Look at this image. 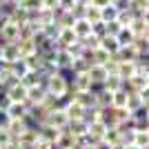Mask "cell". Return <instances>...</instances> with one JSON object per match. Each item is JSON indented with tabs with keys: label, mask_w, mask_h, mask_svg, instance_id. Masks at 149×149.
I'll use <instances>...</instances> for the list:
<instances>
[{
	"label": "cell",
	"mask_w": 149,
	"mask_h": 149,
	"mask_svg": "<svg viewBox=\"0 0 149 149\" xmlns=\"http://www.w3.org/2000/svg\"><path fill=\"white\" fill-rule=\"evenodd\" d=\"M67 123H69V118H67V113H65V109H56V111H51L47 116V125L56 127V129H65Z\"/></svg>",
	"instance_id": "cell-1"
},
{
	"label": "cell",
	"mask_w": 149,
	"mask_h": 149,
	"mask_svg": "<svg viewBox=\"0 0 149 149\" xmlns=\"http://www.w3.org/2000/svg\"><path fill=\"white\" fill-rule=\"evenodd\" d=\"M2 58L9 62L18 60L20 58V49H18V40H13V42H2Z\"/></svg>",
	"instance_id": "cell-2"
},
{
	"label": "cell",
	"mask_w": 149,
	"mask_h": 149,
	"mask_svg": "<svg viewBox=\"0 0 149 149\" xmlns=\"http://www.w3.org/2000/svg\"><path fill=\"white\" fill-rule=\"evenodd\" d=\"M5 93L9 96V100H11V102H20V100L27 98V87L22 85V82H16V85H13V87H9Z\"/></svg>",
	"instance_id": "cell-3"
},
{
	"label": "cell",
	"mask_w": 149,
	"mask_h": 149,
	"mask_svg": "<svg viewBox=\"0 0 149 149\" xmlns=\"http://www.w3.org/2000/svg\"><path fill=\"white\" fill-rule=\"evenodd\" d=\"M71 29H74V33L78 38H85L87 33H91V22H89L87 18H76L74 25H71Z\"/></svg>",
	"instance_id": "cell-4"
},
{
	"label": "cell",
	"mask_w": 149,
	"mask_h": 149,
	"mask_svg": "<svg viewBox=\"0 0 149 149\" xmlns=\"http://www.w3.org/2000/svg\"><path fill=\"white\" fill-rule=\"evenodd\" d=\"M116 40H118L120 47H127V45H131L136 40V36H134V31H131L129 27H120L118 33H116Z\"/></svg>",
	"instance_id": "cell-5"
},
{
	"label": "cell",
	"mask_w": 149,
	"mask_h": 149,
	"mask_svg": "<svg viewBox=\"0 0 149 149\" xmlns=\"http://www.w3.org/2000/svg\"><path fill=\"white\" fill-rule=\"evenodd\" d=\"M100 49H105L107 54H116V51L120 49L116 36H102V38H100Z\"/></svg>",
	"instance_id": "cell-6"
},
{
	"label": "cell",
	"mask_w": 149,
	"mask_h": 149,
	"mask_svg": "<svg viewBox=\"0 0 149 149\" xmlns=\"http://www.w3.org/2000/svg\"><path fill=\"white\" fill-rule=\"evenodd\" d=\"M65 113H67V118H69V120H74V118H82V113H85V107H82L80 102L71 100V102L65 107Z\"/></svg>",
	"instance_id": "cell-7"
},
{
	"label": "cell",
	"mask_w": 149,
	"mask_h": 149,
	"mask_svg": "<svg viewBox=\"0 0 149 149\" xmlns=\"http://www.w3.org/2000/svg\"><path fill=\"white\" fill-rule=\"evenodd\" d=\"M58 40L67 47V45H74L76 40H78V36L74 33V29H71V27H60V31H58Z\"/></svg>",
	"instance_id": "cell-8"
},
{
	"label": "cell",
	"mask_w": 149,
	"mask_h": 149,
	"mask_svg": "<svg viewBox=\"0 0 149 149\" xmlns=\"http://www.w3.org/2000/svg\"><path fill=\"white\" fill-rule=\"evenodd\" d=\"M118 18V9L109 2V5H105V7H100V20L102 22H111V20H116Z\"/></svg>",
	"instance_id": "cell-9"
},
{
	"label": "cell",
	"mask_w": 149,
	"mask_h": 149,
	"mask_svg": "<svg viewBox=\"0 0 149 149\" xmlns=\"http://www.w3.org/2000/svg\"><path fill=\"white\" fill-rule=\"evenodd\" d=\"M85 18L89 20V22H96V20H100V9L93 5H87L85 7Z\"/></svg>",
	"instance_id": "cell-10"
},
{
	"label": "cell",
	"mask_w": 149,
	"mask_h": 149,
	"mask_svg": "<svg viewBox=\"0 0 149 149\" xmlns=\"http://www.w3.org/2000/svg\"><path fill=\"white\" fill-rule=\"evenodd\" d=\"M91 33H93V36H98V38L107 36V25L102 22V20H96V22H91Z\"/></svg>",
	"instance_id": "cell-11"
},
{
	"label": "cell",
	"mask_w": 149,
	"mask_h": 149,
	"mask_svg": "<svg viewBox=\"0 0 149 149\" xmlns=\"http://www.w3.org/2000/svg\"><path fill=\"white\" fill-rule=\"evenodd\" d=\"M9 113H7V109H0V129H7V125H9Z\"/></svg>",
	"instance_id": "cell-12"
},
{
	"label": "cell",
	"mask_w": 149,
	"mask_h": 149,
	"mask_svg": "<svg viewBox=\"0 0 149 149\" xmlns=\"http://www.w3.org/2000/svg\"><path fill=\"white\" fill-rule=\"evenodd\" d=\"M76 0H58V7L60 9H65V11H69V9H74Z\"/></svg>",
	"instance_id": "cell-13"
},
{
	"label": "cell",
	"mask_w": 149,
	"mask_h": 149,
	"mask_svg": "<svg viewBox=\"0 0 149 149\" xmlns=\"http://www.w3.org/2000/svg\"><path fill=\"white\" fill-rule=\"evenodd\" d=\"M5 2H13V5H18L20 0H5Z\"/></svg>",
	"instance_id": "cell-14"
},
{
	"label": "cell",
	"mask_w": 149,
	"mask_h": 149,
	"mask_svg": "<svg viewBox=\"0 0 149 149\" xmlns=\"http://www.w3.org/2000/svg\"><path fill=\"white\" fill-rule=\"evenodd\" d=\"M2 2H5V0H0V5H2Z\"/></svg>",
	"instance_id": "cell-15"
}]
</instances>
